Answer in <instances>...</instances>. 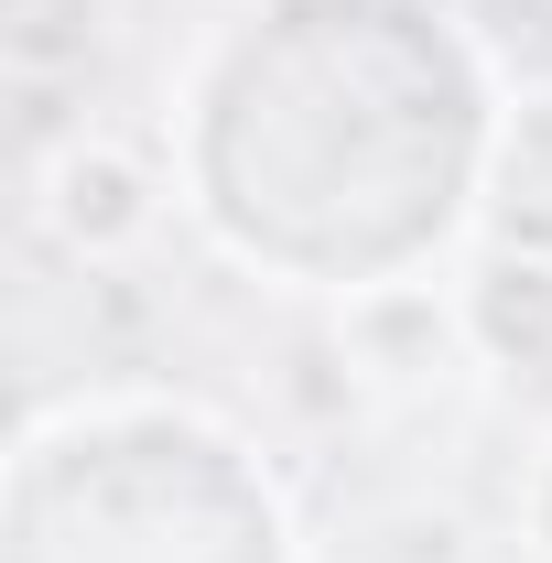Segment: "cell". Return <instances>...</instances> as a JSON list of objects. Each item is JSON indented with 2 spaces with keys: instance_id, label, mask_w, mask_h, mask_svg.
Here are the masks:
<instances>
[{
  "instance_id": "7a4b0ae2",
  "label": "cell",
  "mask_w": 552,
  "mask_h": 563,
  "mask_svg": "<svg viewBox=\"0 0 552 563\" xmlns=\"http://www.w3.org/2000/svg\"><path fill=\"white\" fill-rule=\"evenodd\" d=\"M11 563H292V531L207 412L55 401L11 444Z\"/></svg>"
},
{
  "instance_id": "6da1fadb",
  "label": "cell",
  "mask_w": 552,
  "mask_h": 563,
  "mask_svg": "<svg viewBox=\"0 0 552 563\" xmlns=\"http://www.w3.org/2000/svg\"><path fill=\"white\" fill-rule=\"evenodd\" d=\"M477 141V66L412 0H250L185 87L196 217L336 292L455 239Z\"/></svg>"
}]
</instances>
